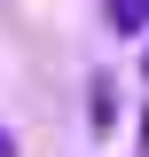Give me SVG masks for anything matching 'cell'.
<instances>
[{"mask_svg": "<svg viewBox=\"0 0 149 157\" xmlns=\"http://www.w3.org/2000/svg\"><path fill=\"white\" fill-rule=\"evenodd\" d=\"M110 32H149V0H102Z\"/></svg>", "mask_w": 149, "mask_h": 157, "instance_id": "1", "label": "cell"}, {"mask_svg": "<svg viewBox=\"0 0 149 157\" xmlns=\"http://www.w3.org/2000/svg\"><path fill=\"white\" fill-rule=\"evenodd\" d=\"M0 157H16V134H8V126H0Z\"/></svg>", "mask_w": 149, "mask_h": 157, "instance_id": "2", "label": "cell"}]
</instances>
